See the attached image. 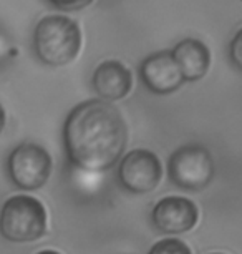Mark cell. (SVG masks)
Returning <instances> with one entry per match:
<instances>
[{"instance_id":"6da1fadb","label":"cell","mask_w":242,"mask_h":254,"mask_svg":"<svg viewBox=\"0 0 242 254\" xmlns=\"http://www.w3.org/2000/svg\"><path fill=\"white\" fill-rule=\"evenodd\" d=\"M65 146L75 166L106 171L120 161L128 141L125 118L103 100L77 105L65 122Z\"/></svg>"},{"instance_id":"7a4b0ae2","label":"cell","mask_w":242,"mask_h":254,"mask_svg":"<svg viewBox=\"0 0 242 254\" xmlns=\"http://www.w3.org/2000/svg\"><path fill=\"white\" fill-rule=\"evenodd\" d=\"M33 45L44 64L51 66L68 65L82 49V32L78 23L70 17L48 15L37 25Z\"/></svg>"},{"instance_id":"3957f363","label":"cell","mask_w":242,"mask_h":254,"mask_svg":"<svg viewBox=\"0 0 242 254\" xmlns=\"http://www.w3.org/2000/svg\"><path fill=\"white\" fill-rule=\"evenodd\" d=\"M47 231V211L37 198L18 194L8 198L0 211V233L13 243L37 241Z\"/></svg>"},{"instance_id":"277c9868","label":"cell","mask_w":242,"mask_h":254,"mask_svg":"<svg viewBox=\"0 0 242 254\" xmlns=\"http://www.w3.org/2000/svg\"><path fill=\"white\" fill-rule=\"evenodd\" d=\"M214 175V160L202 145H183L169 158V180L183 190H204Z\"/></svg>"},{"instance_id":"5b68a950","label":"cell","mask_w":242,"mask_h":254,"mask_svg":"<svg viewBox=\"0 0 242 254\" xmlns=\"http://www.w3.org/2000/svg\"><path fill=\"white\" fill-rule=\"evenodd\" d=\"M8 173L22 190H39L50 178L51 158L37 143H22L8 156Z\"/></svg>"},{"instance_id":"8992f818","label":"cell","mask_w":242,"mask_h":254,"mask_svg":"<svg viewBox=\"0 0 242 254\" xmlns=\"http://www.w3.org/2000/svg\"><path fill=\"white\" fill-rule=\"evenodd\" d=\"M118 178L131 193H149L163 178V166H161L159 158L153 151L133 150L123 158Z\"/></svg>"},{"instance_id":"52a82bcc","label":"cell","mask_w":242,"mask_h":254,"mask_svg":"<svg viewBox=\"0 0 242 254\" xmlns=\"http://www.w3.org/2000/svg\"><path fill=\"white\" fill-rule=\"evenodd\" d=\"M199 218L197 206L183 196L163 198L153 208V223L163 233L179 234L196 226Z\"/></svg>"},{"instance_id":"ba28073f","label":"cell","mask_w":242,"mask_h":254,"mask_svg":"<svg viewBox=\"0 0 242 254\" xmlns=\"http://www.w3.org/2000/svg\"><path fill=\"white\" fill-rule=\"evenodd\" d=\"M141 78L151 92L158 95L173 93L183 85V75L168 50L148 57L141 64Z\"/></svg>"},{"instance_id":"9c48e42d","label":"cell","mask_w":242,"mask_h":254,"mask_svg":"<svg viewBox=\"0 0 242 254\" xmlns=\"http://www.w3.org/2000/svg\"><path fill=\"white\" fill-rule=\"evenodd\" d=\"M93 87L103 102L125 98L131 92L133 75L126 65L118 60H106L97 66L93 73Z\"/></svg>"},{"instance_id":"30bf717a","label":"cell","mask_w":242,"mask_h":254,"mask_svg":"<svg viewBox=\"0 0 242 254\" xmlns=\"http://www.w3.org/2000/svg\"><path fill=\"white\" fill-rule=\"evenodd\" d=\"M183 78L196 81L207 73L211 65L209 49L197 38H184L171 52Z\"/></svg>"},{"instance_id":"8fae6325","label":"cell","mask_w":242,"mask_h":254,"mask_svg":"<svg viewBox=\"0 0 242 254\" xmlns=\"http://www.w3.org/2000/svg\"><path fill=\"white\" fill-rule=\"evenodd\" d=\"M149 254H191V249L186 243L179 241L176 238H169L156 243L149 249Z\"/></svg>"},{"instance_id":"7c38bea8","label":"cell","mask_w":242,"mask_h":254,"mask_svg":"<svg viewBox=\"0 0 242 254\" xmlns=\"http://www.w3.org/2000/svg\"><path fill=\"white\" fill-rule=\"evenodd\" d=\"M231 57L237 68H242V32L241 30L236 33L234 40L231 44Z\"/></svg>"},{"instance_id":"4fadbf2b","label":"cell","mask_w":242,"mask_h":254,"mask_svg":"<svg viewBox=\"0 0 242 254\" xmlns=\"http://www.w3.org/2000/svg\"><path fill=\"white\" fill-rule=\"evenodd\" d=\"M51 7L61 8V10H82V8L88 7L90 0H77V2H48Z\"/></svg>"},{"instance_id":"5bb4252c","label":"cell","mask_w":242,"mask_h":254,"mask_svg":"<svg viewBox=\"0 0 242 254\" xmlns=\"http://www.w3.org/2000/svg\"><path fill=\"white\" fill-rule=\"evenodd\" d=\"M3 127H5V112H3V107L0 105V133H2Z\"/></svg>"},{"instance_id":"9a60e30c","label":"cell","mask_w":242,"mask_h":254,"mask_svg":"<svg viewBox=\"0 0 242 254\" xmlns=\"http://www.w3.org/2000/svg\"><path fill=\"white\" fill-rule=\"evenodd\" d=\"M39 254H60V253L53 251V249H45V251H40Z\"/></svg>"},{"instance_id":"2e32d148","label":"cell","mask_w":242,"mask_h":254,"mask_svg":"<svg viewBox=\"0 0 242 254\" xmlns=\"http://www.w3.org/2000/svg\"><path fill=\"white\" fill-rule=\"evenodd\" d=\"M216 254H221V253H216Z\"/></svg>"}]
</instances>
